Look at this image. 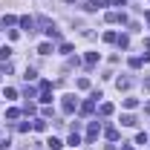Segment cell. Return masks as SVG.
<instances>
[{
    "label": "cell",
    "instance_id": "6da1fadb",
    "mask_svg": "<svg viewBox=\"0 0 150 150\" xmlns=\"http://www.w3.org/2000/svg\"><path fill=\"white\" fill-rule=\"evenodd\" d=\"M64 112H75V95H64Z\"/></svg>",
    "mask_w": 150,
    "mask_h": 150
},
{
    "label": "cell",
    "instance_id": "7a4b0ae2",
    "mask_svg": "<svg viewBox=\"0 0 150 150\" xmlns=\"http://www.w3.org/2000/svg\"><path fill=\"white\" fill-rule=\"evenodd\" d=\"M104 6H107L104 0H90V3H84V9H87V12H95V9H104Z\"/></svg>",
    "mask_w": 150,
    "mask_h": 150
},
{
    "label": "cell",
    "instance_id": "3957f363",
    "mask_svg": "<svg viewBox=\"0 0 150 150\" xmlns=\"http://www.w3.org/2000/svg\"><path fill=\"white\" fill-rule=\"evenodd\" d=\"M20 26H23L26 32H35V20L32 18H20Z\"/></svg>",
    "mask_w": 150,
    "mask_h": 150
},
{
    "label": "cell",
    "instance_id": "277c9868",
    "mask_svg": "<svg viewBox=\"0 0 150 150\" xmlns=\"http://www.w3.org/2000/svg\"><path fill=\"white\" fill-rule=\"evenodd\" d=\"M121 124H124V127H136L139 118H136V115H121Z\"/></svg>",
    "mask_w": 150,
    "mask_h": 150
},
{
    "label": "cell",
    "instance_id": "5b68a950",
    "mask_svg": "<svg viewBox=\"0 0 150 150\" xmlns=\"http://www.w3.org/2000/svg\"><path fill=\"white\" fill-rule=\"evenodd\" d=\"M84 61H87V67H95V64H98V52H87Z\"/></svg>",
    "mask_w": 150,
    "mask_h": 150
},
{
    "label": "cell",
    "instance_id": "8992f818",
    "mask_svg": "<svg viewBox=\"0 0 150 150\" xmlns=\"http://www.w3.org/2000/svg\"><path fill=\"white\" fill-rule=\"evenodd\" d=\"M98 139V124H90V133H87V142H95Z\"/></svg>",
    "mask_w": 150,
    "mask_h": 150
},
{
    "label": "cell",
    "instance_id": "52a82bcc",
    "mask_svg": "<svg viewBox=\"0 0 150 150\" xmlns=\"http://www.w3.org/2000/svg\"><path fill=\"white\" fill-rule=\"evenodd\" d=\"M46 144H49V147H52V150H61V147H64V144H61V139H55V136H52V139H49Z\"/></svg>",
    "mask_w": 150,
    "mask_h": 150
},
{
    "label": "cell",
    "instance_id": "ba28073f",
    "mask_svg": "<svg viewBox=\"0 0 150 150\" xmlns=\"http://www.w3.org/2000/svg\"><path fill=\"white\" fill-rule=\"evenodd\" d=\"M38 52H40V55H49V52H52V43H40Z\"/></svg>",
    "mask_w": 150,
    "mask_h": 150
},
{
    "label": "cell",
    "instance_id": "9c48e42d",
    "mask_svg": "<svg viewBox=\"0 0 150 150\" xmlns=\"http://www.w3.org/2000/svg\"><path fill=\"white\" fill-rule=\"evenodd\" d=\"M12 23H15V18H12V15H6V18L0 20V29H6V26H12Z\"/></svg>",
    "mask_w": 150,
    "mask_h": 150
},
{
    "label": "cell",
    "instance_id": "30bf717a",
    "mask_svg": "<svg viewBox=\"0 0 150 150\" xmlns=\"http://www.w3.org/2000/svg\"><path fill=\"white\" fill-rule=\"evenodd\" d=\"M104 40H107V43H115L118 35H115V32H104Z\"/></svg>",
    "mask_w": 150,
    "mask_h": 150
},
{
    "label": "cell",
    "instance_id": "8fae6325",
    "mask_svg": "<svg viewBox=\"0 0 150 150\" xmlns=\"http://www.w3.org/2000/svg\"><path fill=\"white\" fill-rule=\"evenodd\" d=\"M118 90H130V78H118Z\"/></svg>",
    "mask_w": 150,
    "mask_h": 150
},
{
    "label": "cell",
    "instance_id": "7c38bea8",
    "mask_svg": "<svg viewBox=\"0 0 150 150\" xmlns=\"http://www.w3.org/2000/svg\"><path fill=\"white\" fill-rule=\"evenodd\" d=\"M32 127H35V130H46V121H43V118H35V124H32Z\"/></svg>",
    "mask_w": 150,
    "mask_h": 150
},
{
    "label": "cell",
    "instance_id": "4fadbf2b",
    "mask_svg": "<svg viewBox=\"0 0 150 150\" xmlns=\"http://www.w3.org/2000/svg\"><path fill=\"white\" fill-rule=\"evenodd\" d=\"M93 107H95V101H87V104H84V107H81V112H84V115H87V112H93Z\"/></svg>",
    "mask_w": 150,
    "mask_h": 150
},
{
    "label": "cell",
    "instance_id": "5bb4252c",
    "mask_svg": "<svg viewBox=\"0 0 150 150\" xmlns=\"http://www.w3.org/2000/svg\"><path fill=\"white\" fill-rule=\"evenodd\" d=\"M6 118H9V121H15V118H20V110H9V112H6Z\"/></svg>",
    "mask_w": 150,
    "mask_h": 150
},
{
    "label": "cell",
    "instance_id": "9a60e30c",
    "mask_svg": "<svg viewBox=\"0 0 150 150\" xmlns=\"http://www.w3.org/2000/svg\"><path fill=\"white\" fill-rule=\"evenodd\" d=\"M107 139H110V142H115V139H118V130H115V127H110V130H107Z\"/></svg>",
    "mask_w": 150,
    "mask_h": 150
},
{
    "label": "cell",
    "instance_id": "2e32d148",
    "mask_svg": "<svg viewBox=\"0 0 150 150\" xmlns=\"http://www.w3.org/2000/svg\"><path fill=\"white\" fill-rule=\"evenodd\" d=\"M136 144H147V133H139L136 136Z\"/></svg>",
    "mask_w": 150,
    "mask_h": 150
},
{
    "label": "cell",
    "instance_id": "e0dca14e",
    "mask_svg": "<svg viewBox=\"0 0 150 150\" xmlns=\"http://www.w3.org/2000/svg\"><path fill=\"white\" fill-rule=\"evenodd\" d=\"M136 104H139V101H136V98H124V107H127V110H133V107H136Z\"/></svg>",
    "mask_w": 150,
    "mask_h": 150
},
{
    "label": "cell",
    "instance_id": "ac0fdd59",
    "mask_svg": "<svg viewBox=\"0 0 150 150\" xmlns=\"http://www.w3.org/2000/svg\"><path fill=\"white\" fill-rule=\"evenodd\" d=\"M23 78H26V81H35L38 72H35V69H26V75H23Z\"/></svg>",
    "mask_w": 150,
    "mask_h": 150
},
{
    "label": "cell",
    "instance_id": "d6986e66",
    "mask_svg": "<svg viewBox=\"0 0 150 150\" xmlns=\"http://www.w3.org/2000/svg\"><path fill=\"white\" fill-rule=\"evenodd\" d=\"M112 112V104H101V115H110Z\"/></svg>",
    "mask_w": 150,
    "mask_h": 150
},
{
    "label": "cell",
    "instance_id": "ffe728a7",
    "mask_svg": "<svg viewBox=\"0 0 150 150\" xmlns=\"http://www.w3.org/2000/svg\"><path fill=\"white\" fill-rule=\"evenodd\" d=\"M144 90H150V78H147V81H144Z\"/></svg>",
    "mask_w": 150,
    "mask_h": 150
},
{
    "label": "cell",
    "instance_id": "44dd1931",
    "mask_svg": "<svg viewBox=\"0 0 150 150\" xmlns=\"http://www.w3.org/2000/svg\"><path fill=\"white\" fill-rule=\"evenodd\" d=\"M121 150H133V147H130V144H124V147H121Z\"/></svg>",
    "mask_w": 150,
    "mask_h": 150
},
{
    "label": "cell",
    "instance_id": "7402d4cb",
    "mask_svg": "<svg viewBox=\"0 0 150 150\" xmlns=\"http://www.w3.org/2000/svg\"><path fill=\"white\" fill-rule=\"evenodd\" d=\"M147 49H150V40H147Z\"/></svg>",
    "mask_w": 150,
    "mask_h": 150
}]
</instances>
